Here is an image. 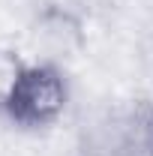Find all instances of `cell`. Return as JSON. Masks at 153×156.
I'll list each match as a JSON object with an SVG mask.
<instances>
[{"label":"cell","mask_w":153,"mask_h":156,"mask_svg":"<svg viewBox=\"0 0 153 156\" xmlns=\"http://www.w3.org/2000/svg\"><path fill=\"white\" fill-rule=\"evenodd\" d=\"M66 84L51 66H27L12 78L3 108L21 126H45L63 111Z\"/></svg>","instance_id":"6da1fadb"}]
</instances>
